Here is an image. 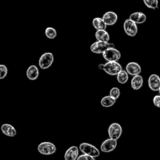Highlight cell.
<instances>
[{"label": "cell", "instance_id": "cell-21", "mask_svg": "<svg viewBox=\"0 0 160 160\" xmlns=\"http://www.w3.org/2000/svg\"><path fill=\"white\" fill-rule=\"evenodd\" d=\"M128 73L126 70L122 69L117 74V80L120 84H125L128 81Z\"/></svg>", "mask_w": 160, "mask_h": 160}, {"label": "cell", "instance_id": "cell-26", "mask_svg": "<svg viewBox=\"0 0 160 160\" xmlns=\"http://www.w3.org/2000/svg\"><path fill=\"white\" fill-rule=\"evenodd\" d=\"M76 160H95V159H94V158H93L89 155L83 154L82 155L79 156Z\"/></svg>", "mask_w": 160, "mask_h": 160}, {"label": "cell", "instance_id": "cell-9", "mask_svg": "<svg viewBox=\"0 0 160 160\" xmlns=\"http://www.w3.org/2000/svg\"><path fill=\"white\" fill-rule=\"evenodd\" d=\"M117 146V140L109 138L104 141L101 145V151L104 152H109L112 151Z\"/></svg>", "mask_w": 160, "mask_h": 160}, {"label": "cell", "instance_id": "cell-12", "mask_svg": "<svg viewBox=\"0 0 160 160\" xmlns=\"http://www.w3.org/2000/svg\"><path fill=\"white\" fill-rule=\"evenodd\" d=\"M102 18L107 26H112L116 23L118 17L116 12L108 11L103 14Z\"/></svg>", "mask_w": 160, "mask_h": 160}, {"label": "cell", "instance_id": "cell-11", "mask_svg": "<svg viewBox=\"0 0 160 160\" xmlns=\"http://www.w3.org/2000/svg\"><path fill=\"white\" fill-rule=\"evenodd\" d=\"M126 71L129 74L134 76L141 73V68L138 62H130L126 66Z\"/></svg>", "mask_w": 160, "mask_h": 160}, {"label": "cell", "instance_id": "cell-3", "mask_svg": "<svg viewBox=\"0 0 160 160\" xmlns=\"http://www.w3.org/2000/svg\"><path fill=\"white\" fill-rule=\"evenodd\" d=\"M80 151L85 154L89 155L93 158H97L99 156V149L94 146L87 142H82L79 145Z\"/></svg>", "mask_w": 160, "mask_h": 160}, {"label": "cell", "instance_id": "cell-13", "mask_svg": "<svg viewBox=\"0 0 160 160\" xmlns=\"http://www.w3.org/2000/svg\"><path fill=\"white\" fill-rule=\"evenodd\" d=\"M79 149L76 146H71L64 154V160H76L78 157Z\"/></svg>", "mask_w": 160, "mask_h": 160}, {"label": "cell", "instance_id": "cell-22", "mask_svg": "<svg viewBox=\"0 0 160 160\" xmlns=\"http://www.w3.org/2000/svg\"><path fill=\"white\" fill-rule=\"evenodd\" d=\"M46 36L51 39H54L57 36L56 30L52 27H48L46 28L44 31Z\"/></svg>", "mask_w": 160, "mask_h": 160}, {"label": "cell", "instance_id": "cell-10", "mask_svg": "<svg viewBox=\"0 0 160 160\" xmlns=\"http://www.w3.org/2000/svg\"><path fill=\"white\" fill-rule=\"evenodd\" d=\"M149 88L153 91H158L160 87V77L156 74H152L148 78Z\"/></svg>", "mask_w": 160, "mask_h": 160}, {"label": "cell", "instance_id": "cell-18", "mask_svg": "<svg viewBox=\"0 0 160 160\" xmlns=\"http://www.w3.org/2000/svg\"><path fill=\"white\" fill-rule=\"evenodd\" d=\"M95 38L98 41L109 42L110 36L106 30H97L95 32Z\"/></svg>", "mask_w": 160, "mask_h": 160}, {"label": "cell", "instance_id": "cell-23", "mask_svg": "<svg viewBox=\"0 0 160 160\" xmlns=\"http://www.w3.org/2000/svg\"><path fill=\"white\" fill-rule=\"evenodd\" d=\"M143 2L146 6L150 9H155L158 8V0H143Z\"/></svg>", "mask_w": 160, "mask_h": 160}, {"label": "cell", "instance_id": "cell-14", "mask_svg": "<svg viewBox=\"0 0 160 160\" xmlns=\"http://www.w3.org/2000/svg\"><path fill=\"white\" fill-rule=\"evenodd\" d=\"M129 18L136 24H142L146 21V14L139 11L134 12L131 14Z\"/></svg>", "mask_w": 160, "mask_h": 160}, {"label": "cell", "instance_id": "cell-24", "mask_svg": "<svg viewBox=\"0 0 160 160\" xmlns=\"http://www.w3.org/2000/svg\"><path fill=\"white\" fill-rule=\"evenodd\" d=\"M109 96L115 99H118L120 96V89L116 87L112 88L109 91Z\"/></svg>", "mask_w": 160, "mask_h": 160}, {"label": "cell", "instance_id": "cell-8", "mask_svg": "<svg viewBox=\"0 0 160 160\" xmlns=\"http://www.w3.org/2000/svg\"><path fill=\"white\" fill-rule=\"evenodd\" d=\"M122 129L121 126L116 122L112 123L110 124L108 128V134L110 138L114 139H118L122 134Z\"/></svg>", "mask_w": 160, "mask_h": 160}, {"label": "cell", "instance_id": "cell-15", "mask_svg": "<svg viewBox=\"0 0 160 160\" xmlns=\"http://www.w3.org/2000/svg\"><path fill=\"white\" fill-rule=\"evenodd\" d=\"M1 131L4 134L9 137H14L16 134V129L9 124H3L1 126Z\"/></svg>", "mask_w": 160, "mask_h": 160}, {"label": "cell", "instance_id": "cell-7", "mask_svg": "<svg viewBox=\"0 0 160 160\" xmlns=\"http://www.w3.org/2000/svg\"><path fill=\"white\" fill-rule=\"evenodd\" d=\"M102 56L106 61H118L121 58V52L114 47L110 48L102 53Z\"/></svg>", "mask_w": 160, "mask_h": 160}, {"label": "cell", "instance_id": "cell-2", "mask_svg": "<svg viewBox=\"0 0 160 160\" xmlns=\"http://www.w3.org/2000/svg\"><path fill=\"white\" fill-rule=\"evenodd\" d=\"M113 47H114V45L113 43H111L109 42L97 41L93 42L91 45L90 49L94 53L102 54L108 49L110 48H113Z\"/></svg>", "mask_w": 160, "mask_h": 160}, {"label": "cell", "instance_id": "cell-19", "mask_svg": "<svg viewBox=\"0 0 160 160\" xmlns=\"http://www.w3.org/2000/svg\"><path fill=\"white\" fill-rule=\"evenodd\" d=\"M92 24L93 27L97 30H106L107 25L101 18H95L92 19Z\"/></svg>", "mask_w": 160, "mask_h": 160}, {"label": "cell", "instance_id": "cell-1", "mask_svg": "<svg viewBox=\"0 0 160 160\" xmlns=\"http://www.w3.org/2000/svg\"><path fill=\"white\" fill-rule=\"evenodd\" d=\"M98 68L111 76L117 75L122 69V66L118 61H107L105 64H99Z\"/></svg>", "mask_w": 160, "mask_h": 160}, {"label": "cell", "instance_id": "cell-27", "mask_svg": "<svg viewBox=\"0 0 160 160\" xmlns=\"http://www.w3.org/2000/svg\"><path fill=\"white\" fill-rule=\"evenodd\" d=\"M153 104L157 108H160V94L156 95L153 98Z\"/></svg>", "mask_w": 160, "mask_h": 160}, {"label": "cell", "instance_id": "cell-16", "mask_svg": "<svg viewBox=\"0 0 160 160\" xmlns=\"http://www.w3.org/2000/svg\"><path fill=\"white\" fill-rule=\"evenodd\" d=\"M26 76L30 80H36L39 76V69L35 65L30 66L26 71Z\"/></svg>", "mask_w": 160, "mask_h": 160}, {"label": "cell", "instance_id": "cell-5", "mask_svg": "<svg viewBox=\"0 0 160 160\" xmlns=\"http://www.w3.org/2000/svg\"><path fill=\"white\" fill-rule=\"evenodd\" d=\"M38 151L41 154L51 155L56 151V147L51 142H42L38 145Z\"/></svg>", "mask_w": 160, "mask_h": 160}, {"label": "cell", "instance_id": "cell-6", "mask_svg": "<svg viewBox=\"0 0 160 160\" xmlns=\"http://www.w3.org/2000/svg\"><path fill=\"white\" fill-rule=\"evenodd\" d=\"M123 29L125 33L131 37L135 36L138 31L137 24L131 20L129 18L124 21L123 24Z\"/></svg>", "mask_w": 160, "mask_h": 160}, {"label": "cell", "instance_id": "cell-25", "mask_svg": "<svg viewBox=\"0 0 160 160\" xmlns=\"http://www.w3.org/2000/svg\"><path fill=\"white\" fill-rule=\"evenodd\" d=\"M8 74V68L4 64L0 65V79H4Z\"/></svg>", "mask_w": 160, "mask_h": 160}, {"label": "cell", "instance_id": "cell-28", "mask_svg": "<svg viewBox=\"0 0 160 160\" xmlns=\"http://www.w3.org/2000/svg\"><path fill=\"white\" fill-rule=\"evenodd\" d=\"M159 91V94H160V87H159V91Z\"/></svg>", "mask_w": 160, "mask_h": 160}, {"label": "cell", "instance_id": "cell-17", "mask_svg": "<svg viewBox=\"0 0 160 160\" xmlns=\"http://www.w3.org/2000/svg\"><path fill=\"white\" fill-rule=\"evenodd\" d=\"M142 84H143V78L139 74L133 76V78L131 81V86L134 90L139 89L142 86Z\"/></svg>", "mask_w": 160, "mask_h": 160}, {"label": "cell", "instance_id": "cell-20", "mask_svg": "<svg viewBox=\"0 0 160 160\" xmlns=\"http://www.w3.org/2000/svg\"><path fill=\"white\" fill-rule=\"evenodd\" d=\"M116 101V99H114L113 98H112L109 95V96H104L102 98L101 101V104L104 108H109L113 106L115 104Z\"/></svg>", "mask_w": 160, "mask_h": 160}, {"label": "cell", "instance_id": "cell-4", "mask_svg": "<svg viewBox=\"0 0 160 160\" xmlns=\"http://www.w3.org/2000/svg\"><path fill=\"white\" fill-rule=\"evenodd\" d=\"M54 61V56L50 52L42 54L39 59V66L41 69H46L49 68Z\"/></svg>", "mask_w": 160, "mask_h": 160}]
</instances>
